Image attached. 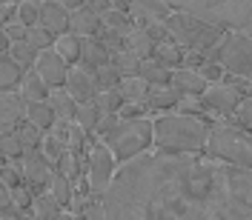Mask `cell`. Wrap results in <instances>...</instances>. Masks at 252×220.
Returning a JSON list of instances; mask_svg holds the SVG:
<instances>
[{
	"instance_id": "34",
	"label": "cell",
	"mask_w": 252,
	"mask_h": 220,
	"mask_svg": "<svg viewBox=\"0 0 252 220\" xmlns=\"http://www.w3.org/2000/svg\"><path fill=\"white\" fill-rule=\"evenodd\" d=\"M100 23H103L106 29L121 31L124 37L132 31V15H129V12H121V9H106V12L100 15Z\"/></svg>"
},
{
	"instance_id": "61",
	"label": "cell",
	"mask_w": 252,
	"mask_h": 220,
	"mask_svg": "<svg viewBox=\"0 0 252 220\" xmlns=\"http://www.w3.org/2000/svg\"><path fill=\"white\" fill-rule=\"evenodd\" d=\"M0 166H3V157H0Z\"/></svg>"
},
{
	"instance_id": "9",
	"label": "cell",
	"mask_w": 252,
	"mask_h": 220,
	"mask_svg": "<svg viewBox=\"0 0 252 220\" xmlns=\"http://www.w3.org/2000/svg\"><path fill=\"white\" fill-rule=\"evenodd\" d=\"M241 103V94H238L235 86L229 83H209L206 92L201 94V109L212 111V114H232Z\"/></svg>"
},
{
	"instance_id": "7",
	"label": "cell",
	"mask_w": 252,
	"mask_h": 220,
	"mask_svg": "<svg viewBox=\"0 0 252 220\" xmlns=\"http://www.w3.org/2000/svg\"><path fill=\"white\" fill-rule=\"evenodd\" d=\"M103 143L112 149V155H115L118 163H126L132 157L149 152V146H152V120L149 117L121 120V123L115 126V132Z\"/></svg>"
},
{
	"instance_id": "13",
	"label": "cell",
	"mask_w": 252,
	"mask_h": 220,
	"mask_svg": "<svg viewBox=\"0 0 252 220\" xmlns=\"http://www.w3.org/2000/svg\"><path fill=\"white\" fill-rule=\"evenodd\" d=\"M20 120H26V100L20 92H0V132L15 129Z\"/></svg>"
},
{
	"instance_id": "36",
	"label": "cell",
	"mask_w": 252,
	"mask_h": 220,
	"mask_svg": "<svg viewBox=\"0 0 252 220\" xmlns=\"http://www.w3.org/2000/svg\"><path fill=\"white\" fill-rule=\"evenodd\" d=\"M94 80H97V89H118V83L124 80V75L118 72L115 63H103L100 69H94Z\"/></svg>"
},
{
	"instance_id": "30",
	"label": "cell",
	"mask_w": 252,
	"mask_h": 220,
	"mask_svg": "<svg viewBox=\"0 0 252 220\" xmlns=\"http://www.w3.org/2000/svg\"><path fill=\"white\" fill-rule=\"evenodd\" d=\"M23 143H20V135H17V129H9V132H0V157H3V163L9 160H20L23 157Z\"/></svg>"
},
{
	"instance_id": "60",
	"label": "cell",
	"mask_w": 252,
	"mask_h": 220,
	"mask_svg": "<svg viewBox=\"0 0 252 220\" xmlns=\"http://www.w3.org/2000/svg\"><path fill=\"white\" fill-rule=\"evenodd\" d=\"M32 3H43V0H32Z\"/></svg>"
},
{
	"instance_id": "58",
	"label": "cell",
	"mask_w": 252,
	"mask_h": 220,
	"mask_svg": "<svg viewBox=\"0 0 252 220\" xmlns=\"http://www.w3.org/2000/svg\"><path fill=\"white\" fill-rule=\"evenodd\" d=\"M58 220H78V215H72V212H61V218Z\"/></svg>"
},
{
	"instance_id": "50",
	"label": "cell",
	"mask_w": 252,
	"mask_h": 220,
	"mask_svg": "<svg viewBox=\"0 0 252 220\" xmlns=\"http://www.w3.org/2000/svg\"><path fill=\"white\" fill-rule=\"evenodd\" d=\"M143 111H146L143 103H124L118 114H121V120H135V117H143Z\"/></svg>"
},
{
	"instance_id": "42",
	"label": "cell",
	"mask_w": 252,
	"mask_h": 220,
	"mask_svg": "<svg viewBox=\"0 0 252 220\" xmlns=\"http://www.w3.org/2000/svg\"><path fill=\"white\" fill-rule=\"evenodd\" d=\"M37 15H40V3L20 0V3L15 6V17L23 23V26H34V23H37Z\"/></svg>"
},
{
	"instance_id": "56",
	"label": "cell",
	"mask_w": 252,
	"mask_h": 220,
	"mask_svg": "<svg viewBox=\"0 0 252 220\" xmlns=\"http://www.w3.org/2000/svg\"><path fill=\"white\" fill-rule=\"evenodd\" d=\"M9 46H12V40L6 37V31H3V26H0V55H9Z\"/></svg>"
},
{
	"instance_id": "39",
	"label": "cell",
	"mask_w": 252,
	"mask_h": 220,
	"mask_svg": "<svg viewBox=\"0 0 252 220\" xmlns=\"http://www.w3.org/2000/svg\"><path fill=\"white\" fill-rule=\"evenodd\" d=\"M26 40H29V43L37 49V52H43V49H52V46H55V34H52V31H46L40 23L29 26V31H26Z\"/></svg>"
},
{
	"instance_id": "20",
	"label": "cell",
	"mask_w": 252,
	"mask_h": 220,
	"mask_svg": "<svg viewBox=\"0 0 252 220\" xmlns=\"http://www.w3.org/2000/svg\"><path fill=\"white\" fill-rule=\"evenodd\" d=\"M17 92H20V97H23V100H26V106H29V103L49 100V92H52V89H49L46 80L40 78L34 69H29V72L23 75V83H20V89H17Z\"/></svg>"
},
{
	"instance_id": "54",
	"label": "cell",
	"mask_w": 252,
	"mask_h": 220,
	"mask_svg": "<svg viewBox=\"0 0 252 220\" xmlns=\"http://www.w3.org/2000/svg\"><path fill=\"white\" fill-rule=\"evenodd\" d=\"M6 209H12V197H9V186L0 180V212H6Z\"/></svg>"
},
{
	"instance_id": "46",
	"label": "cell",
	"mask_w": 252,
	"mask_h": 220,
	"mask_svg": "<svg viewBox=\"0 0 252 220\" xmlns=\"http://www.w3.org/2000/svg\"><path fill=\"white\" fill-rule=\"evenodd\" d=\"M232 114H235V120H238V129L252 132V97H244Z\"/></svg>"
},
{
	"instance_id": "28",
	"label": "cell",
	"mask_w": 252,
	"mask_h": 220,
	"mask_svg": "<svg viewBox=\"0 0 252 220\" xmlns=\"http://www.w3.org/2000/svg\"><path fill=\"white\" fill-rule=\"evenodd\" d=\"M52 49H55V52H58L69 66L80 63V37H78V34L66 31V34H61V37H55V46H52Z\"/></svg>"
},
{
	"instance_id": "48",
	"label": "cell",
	"mask_w": 252,
	"mask_h": 220,
	"mask_svg": "<svg viewBox=\"0 0 252 220\" xmlns=\"http://www.w3.org/2000/svg\"><path fill=\"white\" fill-rule=\"evenodd\" d=\"M3 31H6V37H9V40H26V31H29V26H23L17 17H12V20L3 26Z\"/></svg>"
},
{
	"instance_id": "12",
	"label": "cell",
	"mask_w": 252,
	"mask_h": 220,
	"mask_svg": "<svg viewBox=\"0 0 252 220\" xmlns=\"http://www.w3.org/2000/svg\"><path fill=\"white\" fill-rule=\"evenodd\" d=\"M34 72L46 80L49 89H63V86H66V75H69V63L63 60L55 49H43V52L37 55Z\"/></svg>"
},
{
	"instance_id": "2",
	"label": "cell",
	"mask_w": 252,
	"mask_h": 220,
	"mask_svg": "<svg viewBox=\"0 0 252 220\" xmlns=\"http://www.w3.org/2000/svg\"><path fill=\"white\" fill-rule=\"evenodd\" d=\"M209 123L204 117L172 111V114H158L152 120V146L160 155H201L206 149Z\"/></svg>"
},
{
	"instance_id": "57",
	"label": "cell",
	"mask_w": 252,
	"mask_h": 220,
	"mask_svg": "<svg viewBox=\"0 0 252 220\" xmlns=\"http://www.w3.org/2000/svg\"><path fill=\"white\" fill-rule=\"evenodd\" d=\"M55 3H61L63 9H69V12H75V9L83 6V0H55Z\"/></svg>"
},
{
	"instance_id": "26",
	"label": "cell",
	"mask_w": 252,
	"mask_h": 220,
	"mask_svg": "<svg viewBox=\"0 0 252 220\" xmlns=\"http://www.w3.org/2000/svg\"><path fill=\"white\" fill-rule=\"evenodd\" d=\"M138 78H141L146 86H169V80H172V69L160 66L158 60H143L141 69H138Z\"/></svg>"
},
{
	"instance_id": "53",
	"label": "cell",
	"mask_w": 252,
	"mask_h": 220,
	"mask_svg": "<svg viewBox=\"0 0 252 220\" xmlns=\"http://www.w3.org/2000/svg\"><path fill=\"white\" fill-rule=\"evenodd\" d=\"M15 17V6L12 3H0V26H6Z\"/></svg>"
},
{
	"instance_id": "24",
	"label": "cell",
	"mask_w": 252,
	"mask_h": 220,
	"mask_svg": "<svg viewBox=\"0 0 252 220\" xmlns=\"http://www.w3.org/2000/svg\"><path fill=\"white\" fill-rule=\"evenodd\" d=\"M155 40L146 34V29L143 26H132V31L126 34V49L129 52H135L141 60H152V55H155Z\"/></svg>"
},
{
	"instance_id": "33",
	"label": "cell",
	"mask_w": 252,
	"mask_h": 220,
	"mask_svg": "<svg viewBox=\"0 0 252 220\" xmlns=\"http://www.w3.org/2000/svg\"><path fill=\"white\" fill-rule=\"evenodd\" d=\"M49 192L55 194V200H58L63 209H69V206H72V180H69L66 174H61L58 169H55L52 180H49Z\"/></svg>"
},
{
	"instance_id": "6",
	"label": "cell",
	"mask_w": 252,
	"mask_h": 220,
	"mask_svg": "<svg viewBox=\"0 0 252 220\" xmlns=\"http://www.w3.org/2000/svg\"><path fill=\"white\" fill-rule=\"evenodd\" d=\"M206 60L218 63L223 72L235 78L252 80V34L247 31H223L218 46L206 55Z\"/></svg>"
},
{
	"instance_id": "55",
	"label": "cell",
	"mask_w": 252,
	"mask_h": 220,
	"mask_svg": "<svg viewBox=\"0 0 252 220\" xmlns=\"http://www.w3.org/2000/svg\"><path fill=\"white\" fill-rule=\"evenodd\" d=\"M0 220H23V212H17L15 206H12V209H6V212H0Z\"/></svg>"
},
{
	"instance_id": "25",
	"label": "cell",
	"mask_w": 252,
	"mask_h": 220,
	"mask_svg": "<svg viewBox=\"0 0 252 220\" xmlns=\"http://www.w3.org/2000/svg\"><path fill=\"white\" fill-rule=\"evenodd\" d=\"M26 123H32L40 132H52V126L58 123L55 111L49 106V100H40V103H29L26 106Z\"/></svg>"
},
{
	"instance_id": "47",
	"label": "cell",
	"mask_w": 252,
	"mask_h": 220,
	"mask_svg": "<svg viewBox=\"0 0 252 220\" xmlns=\"http://www.w3.org/2000/svg\"><path fill=\"white\" fill-rule=\"evenodd\" d=\"M141 26L146 29V34H149L155 43L169 40V31H166V23H163V20H146V23H141Z\"/></svg>"
},
{
	"instance_id": "32",
	"label": "cell",
	"mask_w": 252,
	"mask_h": 220,
	"mask_svg": "<svg viewBox=\"0 0 252 220\" xmlns=\"http://www.w3.org/2000/svg\"><path fill=\"white\" fill-rule=\"evenodd\" d=\"M115 66H118V72L124 75V78H138V69H141V57L135 55V52H129V49H121V52H115L109 57Z\"/></svg>"
},
{
	"instance_id": "3",
	"label": "cell",
	"mask_w": 252,
	"mask_h": 220,
	"mask_svg": "<svg viewBox=\"0 0 252 220\" xmlns=\"http://www.w3.org/2000/svg\"><path fill=\"white\" fill-rule=\"evenodd\" d=\"M172 12L192 15L223 31L252 34V0H166Z\"/></svg>"
},
{
	"instance_id": "10",
	"label": "cell",
	"mask_w": 252,
	"mask_h": 220,
	"mask_svg": "<svg viewBox=\"0 0 252 220\" xmlns=\"http://www.w3.org/2000/svg\"><path fill=\"white\" fill-rule=\"evenodd\" d=\"M20 169H23V180L32 189L49 186V180L55 174V166L49 163V157L43 155V149H26L23 157H20Z\"/></svg>"
},
{
	"instance_id": "5",
	"label": "cell",
	"mask_w": 252,
	"mask_h": 220,
	"mask_svg": "<svg viewBox=\"0 0 252 220\" xmlns=\"http://www.w3.org/2000/svg\"><path fill=\"white\" fill-rule=\"evenodd\" d=\"M166 23V31H169V40L175 46H181L184 52H192V55H201L206 60V55L218 46L223 29L212 26V23H204L192 15H184V12H172V15L163 20Z\"/></svg>"
},
{
	"instance_id": "1",
	"label": "cell",
	"mask_w": 252,
	"mask_h": 220,
	"mask_svg": "<svg viewBox=\"0 0 252 220\" xmlns=\"http://www.w3.org/2000/svg\"><path fill=\"white\" fill-rule=\"evenodd\" d=\"M198 155H143L121 163L100 203L109 220H178L189 197V177Z\"/></svg>"
},
{
	"instance_id": "11",
	"label": "cell",
	"mask_w": 252,
	"mask_h": 220,
	"mask_svg": "<svg viewBox=\"0 0 252 220\" xmlns=\"http://www.w3.org/2000/svg\"><path fill=\"white\" fill-rule=\"evenodd\" d=\"M63 89L78 100V106L80 103H92L94 97H97V92H100L97 80H94V72L86 69V66H69V75H66V86Z\"/></svg>"
},
{
	"instance_id": "29",
	"label": "cell",
	"mask_w": 252,
	"mask_h": 220,
	"mask_svg": "<svg viewBox=\"0 0 252 220\" xmlns=\"http://www.w3.org/2000/svg\"><path fill=\"white\" fill-rule=\"evenodd\" d=\"M146 92H149V86L141 78H124L118 83V94H121L124 103H143Z\"/></svg>"
},
{
	"instance_id": "8",
	"label": "cell",
	"mask_w": 252,
	"mask_h": 220,
	"mask_svg": "<svg viewBox=\"0 0 252 220\" xmlns=\"http://www.w3.org/2000/svg\"><path fill=\"white\" fill-rule=\"evenodd\" d=\"M115 155L106 143L94 140L92 152H89V166H86V186H89V197L100 200L109 189L112 177H115Z\"/></svg>"
},
{
	"instance_id": "38",
	"label": "cell",
	"mask_w": 252,
	"mask_h": 220,
	"mask_svg": "<svg viewBox=\"0 0 252 220\" xmlns=\"http://www.w3.org/2000/svg\"><path fill=\"white\" fill-rule=\"evenodd\" d=\"M100 43H103V49L109 52V57L115 55V52H121V49H126V37L121 34V31H115V29H106V26H100V31L94 34Z\"/></svg>"
},
{
	"instance_id": "35",
	"label": "cell",
	"mask_w": 252,
	"mask_h": 220,
	"mask_svg": "<svg viewBox=\"0 0 252 220\" xmlns=\"http://www.w3.org/2000/svg\"><path fill=\"white\" fill-rule=\"evenodd\" d=\"M97 120H100V109L92 103H80L78 106V114H75V123L83 129V132H89V135H94V126H97Z\"/></svg>"
},
{
	"instance_id": "21",
	"label": "cell",
	"mask_w": 252,
	"mask_h": 220,
	"mask_svg": "<svg viewBox=\"0 0 252 220\" xmlns=\"http://www.w3.org/2000/svg\"><path fill=\"white\" fill-rule=\"evenodd\" d=\"M103 63H109V52L103 49V43L97 37H80V66L94 72Z\"/></svg>"
},
{
	"instance_id": "16",
	"label": "cell",
	"mask_w": 252,
	"mask_h": 220,
	"mask_svg": "<svg viewBox=\"0 0 252 220\" xmlns=\"http://www.w3.org/2000/svg\"><path fill=\"white\" fill-rule=\"evenodd\" d=\"M129 15L135 20H166L172 15V6L166 0H129Z\"/></svg>"
},
{
	"instance_id": "27",
	"label": "cell",
	"mask_w": 252,
	"mask_h": 220,
	"mask_svg": "<svg viewBox=\"0 0 252 220\" xmlns=\"http://www.w3.org/2000/svg\"><path fill=\"white\" fill-rule=\"evenodd\" d=\"M152 60H158L160 66H166V69H184V49L175 46L172 40H163V43L155 46Z\"/></svg>"
},
{
	"instance_id": "51",
	"label": "cell",
	"mask_w": 252,
	"mask_h": 220,
	"mask_svg": "<svg viewBox=\"0 0 252 220\" xmlns=\"http://www.w3.org/2000/svg\"><path fill=\"white\" fill-rule=\"evenodd\" d=\"M83 220H109V215H106V209H103V203H100V200H89Z\"/></svg>"
},
{
	"instance_id": "49",
	"label": "cell",
	"mask_w": 252,
	"mask_h": 220,
	"mask_svg": "<svg viewBox=\"0 0 252 220\" xmlns=\"http://www.w3.org/2000/svg\"><path fill=\"white\" fill-rule=\"evenodd\" d=\"M198 72H201V78H204L206 83H220V75H223V69H220L218 63H212V60H206Z\"/></svg>"
},
{
	"instance_id": "22",
	"label": "cell",
	"mask_w": 252,
	"mask_h": 220,
	"mask_svg": "<svg viewBox=\"0 0 252 220\" xmlns=\"http://www.w3.org/2000/svg\"><path fill=\"white\" fill-rule=\"evenodd\" d=\"M26 69L12 60V55H0V92H17Z\"/></svg>"
},
{
	"instance_id": "37",
	"label": "cell",
	"mask_w": 252,
	"mask_h": 220,
	"mask_svg": "<svg viewBox=\"0 0 252 220\" xmlns=\"http://www.w3.org/2000/svg\"><path fill=\"white\" fill-rule=\"evenodd\" d=\"M94 106L100 109V114H118V109L124 106V100H121L118 89H100L97 97H94Z\"/></svg>"
},
{
	"instance_id": "52",
	"label": "cell",
	"mask_w": 252,
	"mask_h": 220,
	"mask_svg": "<svg viewBox=\"0 0 252 220\" xmlns=\"http://www.w3.org/2000/svg\"><path fill=\"white\" fill-rule=\"evenodd\" d=\"M83 6L92 9V12H97V15H103L106 9H112V0H83Z\"/></svg>"
},
{
	"instance_id": "14",
	"label": "cell",
	"mask_w": 252,
	"mask_h": 220,
	"mask_svg": "<svg viewBox=\"0 0 252 220\" xmlns=\"http://www.w3.org/2000/svg\"><path fill=\"white\" fill-rule=\"evenodd\" d=\"M37 23L46 31H52L55 37H61V34L69 31V9H63L61 3H55V0H43V3H40Z\"/></svg>"
},
{
	"instance_id": "44",
	"label": "cell",
	"mask_w": 252,
	"mask_h": 220,
	"mask_svg": "<svg viewBox=\"0 0 252 220\" xmlns=\"http://www.w3.org/2000/svg\"><path fill=\"white\" fill-rule=\"evenodd\" d=\"M17 135H20L23 149H40V143H43V132H40V129H34L32 123L20 126V129H17Z\"/></svg>"
},
{
	"instance_id": "4",
	"label": "cell",
	"mask_w": 252,
	"mask_h": 220,
	"mask_svg": "<svg viewBox=\"0 0 252 220\" xmlns=\"http://www.w3.org/2000/svg\"><path fill=\"white\" fill-rule=\"evenodd\" d=\"M206 160L223 163V166H238V169H252V138L250 132L229 123L209 126V138L204 149Z\"/></svg>"
},
{
	"instance_id": "43",
	"label": "cell",
	"mask_w": 252,
	"mask_h": 220,
	"mask_svg": "<svg viewBox=\"0 0 252 220\" xmlns=\"http://www.w3.org/2000/svg\"><path fill=\"white\" fill-rule=\"evenodd\" d=\"M86 138H89V132H83L78 123H72L69 126V138H66V152L83 155L86 152Z\"/></svg>"
},
{
	"instance_id": "41",
	"label": "cell",
	"mask_w": 252,
	"mask_h": 220,
	"mask_svg": "<svg viewBox=\"0 0 252 220\" xmlns=\"http://www.w3.org/2000/svg\"><path fill=\"white\" fill-rule=\"evenodd\" d=\"M9 197H12V206H15L17 212H29V209H32V200H34V194H32V186H29V183H20V186L9 189Z\"/></svg>"
},
{
	"instance_id": "59",
	"label": "cell",
	"mask_w": 252,
	"mask_h": 220,
	"mask_svg": "<svg viewBox=\"0 0 252 220\" xmlns=\"http://www.w3.org/2000/svg\"><path fill=\"white\" fill-rule=\"evenodd\" d=\"M0 3H12V6H17V3H20V0H0Z\"/></svg>"
},
{
	"instance_id": "17",
	"label": "cell",
	"mask_w": 252,
	"mask_h": 220,
	"mask_svg": "<svg viewBox=\"0 0 252 220\" xmlns=\"http://www.w3.org/2000/svg\"><path fill=\"white\" fill-rule=\"evenodd\" d=\"M100 26H103L100 23V15L92 12V9H86V6L69 12V31L78 34V37H94L100 31Z\"/></svg>"
},
{
	"instance_id": "45",
	"label": "cell",
	"mask_w": 252,
	"mask_h": 220,
	"mask_svg": "<svg viewBox=\"0 0 252 220\" xmlns=\"http://www.w3.org/2000/svg\"><path fill=\"white\" fill-rule=\"evenodd\" d=\"M121 123V114H100V120L94 126V140H106L112 132H115V126Z\"/></svg>"
},
{
	"instance_id": "31",
	"label": "cell",
	"mask_w": 252,
	"mask_h": 220,
	"mask_svg": "<svg viewBox=\"0 0 252 220\" xmlns=\"http://www.w3.org/2000/svg\"><path fill=\"white\" fill-rule=\"evenodd\" d=\"M9 55H12V60H15L17 66H23V69L29 72V69H34V63H37V55H40V52L32 46L29 40H12Z\"/></svg>"
},
{
	"instance_id": "40",
	"label": "cell",
	"mask_w": 252,
	"mask_h": 220,
	"mask_svg": "<svg viewBox=\"0 0 252 220\" xmlns=\"http://www.w3.org/2000/svg\"><path fill=\"white\" fill-rule=\"evenodd\" d=\"M40 149H43V155L49 157V163L58 169V163H61V157L66 155V143H61L52 132L49 135H43V143H40Z\"/></svg>"
},
{
	"instance_id": "18",
	"label": "cell",
	"mask_w": 252,
	"mask_h": 220,
	"mask_svg": "<svg viewBox=\"0 0 252 220\" xmlns=\"http://www.w3.org/2000/svg\"><path fill=\"white\" fill-rule=\"evenodd\" d=\"M178 103H181V94H178V89H172V86H149L146 100H143L146 109H155V111L178 109Z\"/></svg>"
},
{
	"instance_id": "19",
	"label": "cell",
	"mask_w": 252,
	"mask_h": 220,
	"mask_svg": "<svg viewBox=\"0 0 252 220\" xmlns=\"http://www.w3.org/2000/svg\"><path fill=\"white\" fill-rule=\"evenodd\" d=\"M49 106L55 111V117L63 123H75V114H78V100L66 89H52L49 92Z\"/></svg>"
},
{
	"instance_id": "23",
	"label": "cell",
	"mask_w": 252,
	"mask_h": 220,
	"mask_svg": "<svg viewBox=\"0 0 252 220\" xmlns=\"http://www.w3.org/2000/svg\"><path fill=\"white\" fill-rule=\"evenodd\" d=\"M61 212H63V206L55 200L52 192H40V194H34L32 209H29L32 220H58L61 218Z\"/></svg>"
},
{
	"instance_id": "15",
	"label": "cell",
	"mask_w": 252,
	"mask_h": 220,
	"mask_svg": "<svg viewBox=\"0 0 252 220\" xmlns=\"http://www.w3.org/2000/svg\"><path fill=\"white\" fill-rule=\"evenodd\" d=\"M169 86L178 89L181 97H201L206 92V83L201 78V72L198 69H172V80H169Z\"/></svg>"
}]
</instances>
